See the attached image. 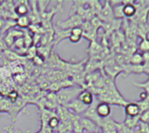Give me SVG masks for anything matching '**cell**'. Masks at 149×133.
<instances>
[{
	"mask_svg": "<svg viewBox=\"0 0 149 133\" xmlns=\"http://www.w3.org/2000/svg\"><path fill=\"white\" fill-rule=\"evenodd\" d=\"M83 33H84V30H83L82 27H80V26L73 27V28H71V30H70V34H72V35H76V36L83 37Z\"/></svg>",
	"mask_w": 149,
	"mask_h": 133,
	"instance_id": "obj_19",
	"label": "cell"
},
{
	"mask_svg": "<svg viewBox=\"0 0 149 133\" xmlns=\"http://www.w3.org/2000/svg\"><path fill=\"white\" fill-rule=\"evenodd\" d=\"M139 50L142 52L143 53L149 52V39H141V41L139 44Z\"/></svg>",
	"mask_w": 149,
	"mask_h": 133,
	"instance_id": "obj_16",
	"label": "cell"
},
{
	"mask_svg": "<svg viewBox=\"0 0 149 133\" xmlns=\"http://www.w3.org/2000/svg\"><path fill=\"white\" fill-rule=\"evenodd\" d=\"M28 11H29V8L26 4H19L15 7V12L17 15H19V17L26 16Z\"/></svg>",
	"mask_w": 149,
	"mask_h": 133,
	"instance_id": "obj_13",
	"label": "cell"
},
{
	"mask_svg": "<svg viewBox=\"0 0 149 133\" xmlns=\"http://www.w3.org/2000/svg\"><path fill=\"white\" fill-rule=\"evenodd\" d=\"M137 127H138V130H138L139 133H149V125H148V123L139 121Z\"/></svg>",
	"mask_w": 149,
	"mask_h": 133,
	"instance_id": "obj_17",
	"label": "cell"
},
{
	"mask_svg": "<svg viewBox=\"0 0 149 133\" xmlns=\"http://www.w3.org/2000/svg\"><path fill=\"white\" fill-rule=\"evenodd\" d=\"M148 125H149V123H148Z\"/></svg>",
	"mask_w": 149,
	"mask_h": 133,
	"instance_id": "obj_24",
	"label": "cell"
},
{
	"mask_svg": "<svg viewBox=\"0 0 149 133\" xmlns=\"http://www.w3.org/2000/svg\"><path fill=\"white\" fill-rule=\"evenodd\" d=\"M149 33V25L148 24H139L137 25V35L141 38V39H147Z\"/></svg>",
	"mask_w": 149,
	"mask_h": 133,
	"instance_id": "obj_9",
	"label": "cell"
},
{
	"mask_svg": "<svg viewBox=\"0 0 149 133\" xmlns=\"http://www.w3.org/2000/svg\"><path fill=\"white\" fill-rule=\"evenodd\" d=\"M125 113L126 116H139L140 111L137 103H128L126 105H125Z\"/></svg>",
	"mask_w": 149,
	"mask_h": 133,
	"instance_id": "obj_5",
	"label": "cell"
},
{
	"mask_svg": "<svg viewBox=\"0 0 149 133\" xmlns=\"http://www.w3.org/2000/svg\"><path fill=\"white\" fill-rule=\"evenodd\" d=\"M80 123H81V125H82L83 130L85 129L88 131L96 132V130L97 129V124L95 122H93L92 120H91V119H89L87 117L82 118V120L80 121Z\"/></svg>",
	"mask_w": 149,
	"mask_h": 133,
	"instance_id": "obj_7",
	"label": "cell"
},
{
	"mask_svg": "<svg viewBox=\"0 0 149 133\" xmlns=\"http://www.w3.org/2000/svg\"><path fill=\"white\" fill-rule=\"evenodd\" d=\"M77 99L81 103H83L84 105H86L88 107L94 103V96L89 90H83V91H81V93L77 96Z\"/></svg>",
	"mask_w": 149,
	"mask_h": 133,
	"instance_id": "obj_6",
	"label": "cell"
},
{
	"mask_svg": "<svg viewBox=\"0 0 149 133\" xmlns=\"http://www.w3.org/2000/svg\"><path fill=\"white\" fill-rule=\"evenodd\" d=\"M4 26H5V21H4V19L1 17H0V30L3 29Z\"/></svg>",
	"mask_w": 149,
	"mask_h": 133,
	"instance_id": "obj_23",
	"label": "cell"
},
{
	"mask_svg": "<svg viewBox=\"0 0 149 133\" xmlns=\"http://www.w3.org/2000/svg\"><path fill=\"white\" fill-rule=\"evenodd\" d=\"M96 112L97 114V116L102 119V118H106L108 117L111 113V109L110 104H108L107 103H100L96 106Z\"/></svg>",
	"mask_w": 149,
	"mask_h": 133,
	"instance_id": "obj_3",
	"label": "cell"
},
{
	"mask_svg": "<svg viewBox=\"0 0 149 133\" xmlns=\"http://www.w3.org/2000/svg\"><path fill=\"white\" fill-rule=\"evenodd\" d=\"M29 24H30V19L26 15L19 17V19H17V25L21 28H26L29 26Z\"/></svg>",
	"mask_w": 149,
	"mask_h": 133,
	"instance_id": "obj_14",
	"label": "cell"
},
{
	"mask_svg": "<svg viewBox=\"0 0 149 133\" xmlns=\"http://www.w3.org/2000/svg\"><path fill=\"white\" fill-rule=\"evenodd\" d=\"M81 39H82V37H80V36H76V35H72V34H69V36H68V39L72 43H78L81 40Z\"/></svg>",
	"mask_w": 149,
	"mask_h": 133,
	"instance_id": "obj_20",
	"label": "cell"
},
{
	"mask_svg": "<svg viewBox=\"0 0 149 133\" xmlns=\"http://www.w3.org/2000/svg\"><path fill=\"white\" fill-rule=\"evenodd\" d=\"M134 86L138 87V88H140V89H143L144 91H146L147 94H149V78L147 81H146L145 82H142V83H133Z\"/></svg>",
	"mask_w": 149,
	"mask_h": 133,
	"instance_id": "obj_18",
	"label": "cell"
},
{
	"mask_svg": "<svg viewBox=\"0 0 149 133\" xmlns=\"http://www.w3.org/2000/svg\"><path fill=\"white\" fill-rule=\"evenodd\" d=\"M143 62H144V60H143V56L141 53H134L130 58V63L132 65L139 66V65H143Z\"/></svg>",
	"mask_w": 149,
	"mask_h": 133,
	"instance_id": "obj_12",
	"label": "cell"
},
{
	"mask_svg": "<svg viewBox=\"0 0 149 133\" xmlns=\"http://www.w3.org/2000/svg\"><path fill=\"white\" fill-rule=\"evenodd\" d=\"M123 6H124V4L121 1L120 4H117L116 6H114L112 7L113 16L116 19H122V18H124V15H123Z\"/></svg>",
	"mask_w": 149,
	"mask_h": 133,
	"instance_id": "obj_11",
	"label": "cell"
},
{
	"mask_svg": "<svg viewBox=\"0 0 149 133\" xmlns=\"http://www.w3.org/2000/svg\"><path fill=\"white\" fill-rule=\"evenodd\" d=\"M147 96H148V94H147L146 91L141 92V93L139 94V101H144V100H146V97H147Z\"/></svg>",
	"mask_w": 149,
	"mask_h": 133,
	"instance_id": "obj_22",
	"label": "cell"
},
{
	"mask_svg": "<svg viewBox=\"0 0 149 133\" xmlns=\"http://www.w3.org/2000/svg\"><path fill=\"white\" fill-rule=\"evenodd\" d=\"M66 107L68 108V109H70L72 112L76 113V114H83V113H85V111L88 109V106L84 105L77 98L73 100L68 104H67Z\"/></svg>",
	"mask_w": 149,
	"mask_h": 133,
	"instance_id": "obj_2",
	"label": "cell"
},
{
	"mask_svg": "<svg viewBox=\"0 0 149 133\" xmlns=\"http://www.w3.org/2000/svg\"><path fill=\"white\" fill-rule=\"evenodd\" d=\"M17 97H18V93H17V92H15V91H12V92L9 94V98H10V99H12L13 102H14V101H16Z\"/></svg>",
	"mask_w": 149,
	"mask_h": 133,
	"instance_id": "obj_21",
	"label": "cell"
},
{
	"mask_svg": "<svg viewBox=\"0 0 149 133\" xmlns=\"http://www.w3.org/2000/svg\"><path fill=\"white\" fill-rule=\"evenodd\" d=\"M61 123L60 118L58 116H51L48 120H47V125L50 129H56L57 127H59Z\"/></svg>",
	"mask_w": 149,
	"mask_h": 133,
	"instance_id": "obj_15",
	"label": "cell"
},
{
	"mask_svg": "<svg viewBox=\"0 0 149 133\" xmlns=\"http://www.w3.org/2000/svg\"><path fill=\"white\" fill-rule=\"evenodd\" d=\"M81 93V89L77 88H69V89H64L61 90L57 96V100L60 103L64 104L65 106L71 103L73 100L77 99L78 95Z\"/></svg>",
	"mask_w": 149,
	"mask_h": 133,
	"instance_id": "obj_1",
	"label": "cell"
},
{
	"mask_svg": "<svg viewBox=\"0 0 149 133\" xmlns=\"http://www.w3.org/2000/svg\"><path fill=\"white\" fill-rule=\"evenodd\" d=\"M125 3H127V4H125L123 2V4H124V6H123V15H124V18L132 19L135 16L136 12H137V8H136L135 5L132 4L133 1H127Z\"/></svg>",
	"mask_w": 149,
	"mask_h": 133,
	"instance_id": "obj_4",
	"label": "cell"
},
{
	"mask_svg": "<svg viewBox=\"0 0 149 133\" xmlns=\"http://www.w3.org/2000/svg\"><path fill=\"white\" fill-rule=\"evenodd\" d=\"M109 2L106 3V5L104 6V8H102L101 10V19H104L106 21H111L113 19V12H112V8L111 7L110 4H108Z\"/></svg>",
	"mask_w": 149,
	"mask_h": 133,
	"instance_id": "obj_8",
	"label": "cell"
},
{
	"mask_svg": "<svg viewBox=\"0 0 149 133\" xmlns=\"http://www.w3.org/2000/svg\"><path fill=\"white\" fill-rule=\"evenodd\" d=\"M139 122V116H134V117L126 116L125 120V125L129 130H131V129H133V128L137 127Z\"/></svg>",
	"mask_w": 149,
	"mask_h": 133,
	"instance_id": "obj_10",
	"label": "cell"
}]
</instances>
